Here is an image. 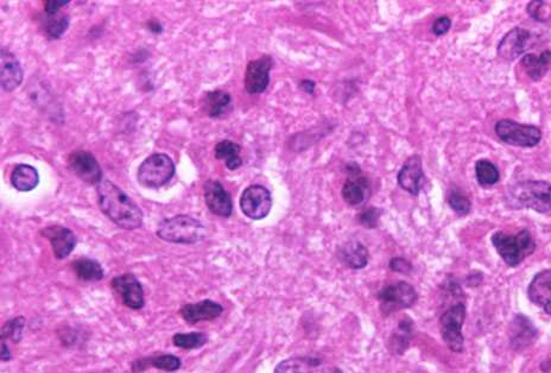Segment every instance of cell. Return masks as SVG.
<instances>
[{
	"label": "cell",
	"instance_id": "cell-1",
	"mask_svg": "<svg viewBox=\"0 0 551 373\" xmlns=\"http://www.w3.org/2000/svg\"><path fill=\"white\" fill-rule=\"evenodd\" d=\"M98 202L103 213L120 229H137L143 225L141 208L113 182L103 180L98 185Z\"/></svg>",
	"mask_w": 551,
	"mask_h": 373
},
{
	"label": "cell",
	"instance_id": "cell-2",
	"mask_svg": "<svg viewBox=\"0 0 551 373\" xmlns=\"http://www.w3.org/2000/svg\"><path fill=\"white\" fill-rule=\"evenodd\" d=\"M507 206L514 210H533L544 214L551 211V183L528 180L510 185L505 195Z\"/></svg>",
	"mask_w": 551,
	"mask_h": 373
},
{
	"label": "cell",
	"instance_id": "cell-3",
	"mask_svg": "<svg viewBox=\"0 0 551 373\" xmlns=\"http://www.w3.org/2000/svg\"><path fill=\"white\" fill-rule=\"evenodd\" d=\"M492 244L498 255L511 268L521 265L536 251V241L529 229H522L517 234L498 231L492 236Z\"/></svg>",
	"mask_w": 551,
	"mask_h": 373
},
{
	"label": "cell",
	"instance_id": "cell-4",
	"mask_svg": "<svg viewBox=\"0 0 551 373\" xmlns=\"http://www.w3.org/2000/svg\"><path fill=\"white\" fill-rule=\"evenodd\" d=\"M157 236L162 241L174 244H197L207 236L206 226L189 215H176L164 219L157 229Z\"/></svg>",
	"mask_w": 551,
	"mask_h": 373
},
{
	"label": "cell",
	"instance_id": "cell-5",
	"mask_svg": "<svg viewBox=\"0 0 551 373\" xmlns=\"http://www.w3.org/2000/svg\"><path fill=\"white\" fill-rule=\"evenodd\" d=\"M175 168L173 159L162 152L152 154L143 161L138 168L137 178L139 183L148 188H161L174 178Z\"/></svg>",
	"mask_w": 551,
	"mask_h": 373
},
{
	"label": "cell",
	"instance_id": "cell-6",
	"mask_svg": "<svg viewBox=\"0 0 551 373\" xmlns=\"http://www.w3.org/2000/svg\"><path fill=\"white\" fill-rule=\"evenodd\" d=\"M497 136L500 141L518 147V148H535L542 141L540 127L529 124H521L511 119H501L494 126Z\"/></svg>",
	"mask_w": 551,
	"mask_h": 373
},
{
	"label": "cell",
	"instance_id": "cell-7",
	"mask_svg": "<svg viewBox=\"0 0 551 373\" xmlns=\"http://www.w3.org/2000/svg\"><path fill=\"white\" fill-rule=\"evenodd\" d=\"M466 319V307L463 303H456L444 311L440 318L441 335L451 351H463L465 338L463 326Z\"/></svg>",
	"mask_w": 551,
	"mask_h": 373
},
{
	"label": "cell",
	"instance_id": "cell-8",
	"mask_svg": "<svg viewBox=\"0 0 551 373\" xmlns=\"http://www.w3.org/2000/svg\"><path fill=\"white\" fill-rule=\"evenodd\" d=\"M381 311L388 315L393 311H402L414 306L417 301V292L407 282H398L396 285L385 287L379 295Z\"/></svg>",
	"mask_w": 551,
	"mask_h": 373
},
{
	"label": "cell",
	"instance_id": "cell-9",
	"mask_svg": "<svg viewBox=\"0 0 551 373\" xmlns=\"http://www.w3.org/2000/svg\"><path fill=\"white\" fill-rule=\"evenodd\" d=\"M272 207V197L263 185H250L240 197V208L248 218L262 220L267 218Z\"/></svg>",
	"mask_w": 551,
	"mask_h": 373
},
{
	"label": "cell",
	"instance_id": "cell-10",
	"mask_svg": "<svg viewBox=\"0 0 551 373\" xmlns=\"http://www.w3.org/2000/svg\"><path fill=\"white\" fill-rule=\"evenodd\" d=\"M272 66L274 59L269 55L248 62L245 71V89L248 94H262L267 91L270 84Z\"/></svg>",
	"mask_w": 551,
	"mask_h": 373
},
{
	"label": "cell",
	"instance_id": "cell-11",
	"mask_svg": "<svg viewBox=\"0 0 551 373\" xmlns=\"http://www.w3.org/2000/svg\"><path fill=\"white\" fill-rule=\"evenodd\" d=\"M68 164L71 171L88 185H99L103 181L100 164L92 152L83 150L71 152L68 157Z\"/></svg>",
	"mask_w": 551,
	"mask_h": 373
},
{
	"label": "cell",
	"instance_id": "cell-12",
	"mask_svg": "<svg viewBox=\"0 0 551 373\" xmlns=\"http://www.w3.org/2000/svg\"><path fill=\"white\" fill-rule=\"evenodd\" d=\"M112 288L118 292L126 307L141 309L144 307V290L141 282L132 274H124L112 280Z\"/></svg>",
	"mask_w": 551,
	"mask_h": 373
},
{
	"label": "cell",
	"instance_id": "cell-13",
	"mask_svg": "<svg viewBox=\"0 0 551 373\" xmlns=\"http://www.w3.org/2000/svg\"><path fill=\"white\" fill-rule=\"evenodd\" d=\"M531 38L533 35L529 30L516 26L514 29H511L499 42L497 48L498 56L505 61L517 59L526 52Z\"/></svg>",
	"mask_w": 551,
	"mask_h": 373
},
{
	"label": "cell",
	"instance_id": "cell-14",
	"mask_svg": "<svg viewBox=\"0 0 551 373\" xmlns=\"http://www.w3.org/2000/svg\"><path fill=\"white\" fill-rule=\"evenodd\" d=\"M204 200L208 210L213 214L222 218H228L233 212V203L231 199L230 193L227 192L224 185L215 180H209L204 185Z\"/></svg>",
	"mask_w": 551,
	"mask_h": 373
},
{
	"label": "cell",
	"instance_id": "cell-15",
	"mask_svg": "<svg viewBox=\"0 0 551 373\" xmlns=\"http://www.w3.org/2000/svg\"><path fill=\"white\" fill-rule=\"evenodd\" d=\"M538 331L528 316L517 314L509 326V339L512 348L522 351L536 341Z\"/></svg>",
	"mask_w": 551,
	"mask_h": 373
},
{
	"label": "cell",
	"instance_id": "cell-16",
	"mask_svg": "<svg viewBox=\"0 0 551 373\" xmlns=\"http://www.w3.org/2000/svg\"><path fill=\"white\" fill-rule=\"evenodd\" d=\"M24 73L17 56L8 49L0 52V85L5 92H13L22 85Z\"/></svg>",
	"mask_w": 551,
	"mask_h": 373
},
{
	"label": "cell",
	"instance_id": "cell-17",
	"mask_svg": "<svg viewBox=\"0 0 551 373\" xmlns=\"http://www.w3.org/2000/svg\"><path fill=\"white\" fill-rule=\"evenodd\" d=\"M397 180L400 188L410 193L411 195H418L424 185L422 159L418 155L409 157L398 173Z\"/></svg>",
	"mask_w": 551,
	"mask_h": 373
},
{
	"label": "cell",
	"instance_id": "cell-18",
	"mask_svg": "<svg viewBox=\"0 0 551 373\" xmlns=\"http://www.w3.org/2000/svg\"><path fill=\"white\" fill-rule=\"evenodd\" d=\"M41 234L45 236L50 244L56 259L67 258L76 246V236L71 229L63 226H48L42 229Z\"/></svg>",
	"mask_w": 551,
	"mask_h": 373
},
{
	"label": "cell",
	"instance_id": "cell-19",
	"mask_svg": "<svg viewBox=\"0 0 551 373\" xmlns=\"http://www.w3.org/2000/svg\"><path fill=\"white\" fill-rule=\"evenodd\" d=\"M528 297L530 302L551 315V269L543 270L535 275L528 287Z\"/></svg>",
	"mask_w": 551,
	"mask_h": 373
},
{
	"label": "cell",
	"instance_id": "cell-20",
	"mask_svg": "<svg viewBox=\"0 0 551 373\" xmlns=\"http://www.w3.org/2000/svg\"><path fill=\"white\" fill-rule=\"evenodd\" d=\"M222 311L224 307L221 304L211 299H204L201 302L185 304L180 311V314L185 322L194 325L197 322L211 321L219 318L222 314Z\"/></svg>",
	"mask_w": 551,
	"mask_h": 373
},
{
	"label": "cell",
	"instance_id": "cell-21",
	"mask_svg": "<svg viewBox=\"0 0 551 373\" xmlns=\"http://www.w3.org/2000/svg\"><path fill=\"white\" fill-rule=\"evenodd\" d=\"M521 66L533 81H540L551 68V52L544 50L540 55L526 54L521 61Z\"/></svg>",
	"mask_w": 551,
	"mask_h": 373
},
{
	"label": "cell",
	"instance_id": "cell-22",
	"mask_svg": "<svg viewBox=\"0 0 551 373\" xmlns=\"http://www.w3.org/2000/svg\"><path fill=\"white\" fill-rule=\"evenodd\" d=\"M339 258L351 269H363L369 263V251L359 241H349L339 250Z\"/></svg>",
	"mask_w": 551,
	"mask_h": 373
},
{
	"label": "cell",
	"instance_id": "cell-23",
	"mask_svg": "<svg viewBox=\"0 0 551 373\" xmlns=\"http://www.w3.org/2000/svg\"><path fill=\"white\" fill-rule=\"evenodd\" d=\"M40 183V175L36 168L29 164H18L12 171L11 185L18 192H31Z\"/></svg>",
	"mask_w": 551,
	"mask_h": 373
},
{
	"label": "cell",
	"instance_id": "cell-24",
	"mask_svg": "<svg viewBox=\"0 0 551 373\" xmlns=\"http://www.w3.org/2000/svg\"><path fill=\"white\" fill-rule=\"evenodd\" d=\"M232 104V96L230 93L216 89L208 92L204 98V108L211 118H220L228 111Z\"/></svg>",
	"mask_w": 551,
	"mask_h": 373
},
{
	"label": "cell",
	"instance_id": "cell-25",
	"mask_svg": "<svg viewBox=\"0 0 551 373\" xmlns=\"http://www.w3.org/2000/svg\"><path fill=\"white\" fill-rule=\"evenodd\" d=\"M181 359L178 358L176 355H164L158 357H152V358L139 359L137 362L132 364V371L134 372H141L148 367H156V369H163L167 372H174L181 367Z\"/></svg>",
	"mask_w": 551,
	"mask_h": 373
},
{
	"label": "cell",
	"instance_id": "cell-26",
	"mask_svg": "<svg viewBox=\"0 0 551 373\" xmlns=\"http://www.w3.org/2000/svg\"><path fill=\"white\" fill-rule=\"evenodd\" d=\"M321 360L311 357L290 358L278 364L274 373H316Z\"/></svg>",
	"mask_w": 551,
	"mask_h": 373
},
{
	"label": "cell",
	"instance_id": "cell-27",
	"mask_svg": "<svg viewBox=\"0 0 551 373\" xmlns=\"http://www.w3.org/2000/svg\"><path fill=\"white\" fill-rule=\"evenodd\" d=\"M240 145L232 141L219 142L215 145V159L225 161L226 166L230 171H237L238 168L243 166V159L240 157Z\"/></svg>",
	"mask_w": 551,
	"mask_h": 373
},
{
	"label": "cell",
	"instance_id": "cell-28",
	"mask_svg": "<svg viewBox=\"0 0 551 373\" xmlns=\"http://www.w3.org/2000/svg\"><path fill=\"white\" fill-rule=\"evenodd\" d=\"M370 192L366 178H351L344 182L342 187V197L344 202L351 206H359L366 200L367 193Z\"/></svg>",
	"mask_w": 551,
	"mask_h": 373
},
{
	"label": "cell",
	"instance_id": "cell-29",
	"mask_svg": "<svg viewBox=\"0 0 551 373\" xmlns=\"http://www.w3.org/2000/svg\"><path fill=\"white\" fill-rule=\"evenodd\" d=\"M73 269L80 280L85 282L100 281L104 277V270L94 259L80 258L73 263Z\"/></svg>",
	"mask_w": 551,
	"mask_h": 373
},
{
	"label": "cell",
	"instance_id": "cell-30",
	"mask_svg": "<svg viewBox=\"0 0 551 373\" xmlns=\"http://www.w3.org/2000/svg\"><path fill=\"white\" fill-rule=\"evenodd\" d=\"M475 176L481 187H491L499 182L500 171L498 166L489 159H479L475 163Z\"/></svg>",
	"mask_w": 551,
	"mask_h": 373
},
{
	"label": "cell",
	"instance_id": "cell-31",
	"mask_svg": "<svg viewBox=\"0 0 551 373\" xmlns=\"http://www.w3.org/2000/svg\"><path fill=\"white\" fill-rule=\"evenodd\" d=\"M71 24L69 16L62 15L59 17L55 16H47V18L42 19L41 26L43 33L50 40H59L66 33Z\"/></svg>",
	"mask_w": 551,
	"mask_h": 373
},
{
	"label": "cell",
	"instance_id": "cell-32",
	"mask_svg": "<svg viewBox=\"0 0 551 373\" xmlns=\"http://www.w3.org/2000/svg\"><path fill=\"white\" fill-rule=\"evenodd\" d=\"M207 340V335L204 333H178L173 338L175 346L183 350L202 348Z\"/></svg>",
	"mask_w": 551,
	"mask_h": 373
},
{
	"label": "cell",
	"instance_id": "cell-33",
	"mask_svg": "<svg viewBox=\"0 0 551 373\" xmlns=\"http://www.w3.org/2000/svg\"><path fill=\"white\" fill-rule=\"evenodd\" d=\"M411 335H412V322L410 320H405L400 323V327L395 333V338H393V348L395 353L402 355L405 352L409 343H410Z\"/></svg>",
	"mask_w": 551,
	"mask_h": 373
},
{
	"label": "cell",
	"instance_id": "cell-34",
	"mask_svg": "<svg viewBox=\"0 0 551 373\" xmlns=\"http://www.w3.org/2000/svg\"><path fill=\"white\" fill-rule=\"evenodd\" d=\"M24 326H25V319L16 318L11 321H8L6 325L3 327V332H1V339H10L13 343H18L22 340L23 331H24Z\"/></svg>",
	"mask_w": 551,
	"mask_h": 373
},
{
	"label": "cell",
	"instance_id": "cell-35",
	"mask_svg": "<svg viewBox=\"0 0 551 373\" xmlns=\"http://www.w3.org/2000/svg\"><path fill=\"white\" fill-rule=\"evenodd\" d=\"M448 203L451 210L459 215H467L472 208V202L465 194L458 190H453L448 196Z\"/></svg>",
	"mask_w": 551,
	"mask_h": 373
},
{
	"label": "cell",
	"instance_id": "cell-36",
	"mask_svg": "<svg viewBox=\"0 0 551 373\" xmlns=\"http://www.w3.org/2000/svg\"><path fill=\"white\" fill-rule=\"evenodd\" d=\"M545 8H547V1L533 0L526 6V11L529 13L530 17L537 21V22L545 23L547 18H549V15L545 12Z\"/></svg>",
	"mask_w": 551,
	"mask_h": 373
},
{
	"label": "cell",
	"instance_id": "cell-37",
	"mask_svg": "<svg viewBox=\"0 0 551 373\" xmlns=\"http://www.w3.org/2000/svg\"><path fill=\"white\" fill-rule=\"evenodd\" d=\"M381 214V212L378 208H367L360 214V224L367 227V229H374V227H377Z\"/></svg>",
	"mask_w": 551,
	"mask_h": 373
},
{
	"label": "cell",
	"instance_id": "cell-38",
	"mask_svg": "<svg viewBox=\"0 0 551 373\" xmlns=\"http://www.w3.org/2000/svg\"><path fill=\"white\" fill-rule=\"evenodd\" d=\"M451 18L447 17V16H442V17H439V18L434 22L433 33H435L436 36H442V35H446V33L451 30Z\"/></svg>",
	"mask_w": 551,
	"mask_h": 373
},
{
	"label": "cell",
	"instance_id": "cell-39",
	"mask_svg": "<svg viewBox=\"0 0 551 373\" xmlns=\"http://www.w3.org/2000/svg\"><path fill=\"white\" fill-rule=\"evenodd\" d=\"M69 0H48L45 1V12L47 16H56V13L69 5Z\"/></svg>",
	"mask_w": 551,
	"mask_h": 373
},
{
	"label": "cell",
	"instance_id": "cell-40",
	"mask_svg": "<svg viewBox=\"0 0 551 373\" xmlns=\"http://www.w3.org/2000/svg\"><path fill=\"white\" fill-rule=\"evenodd\" d=\"M390 269L393 270V271H396V272H400V274H410L412 266H411V263L407 260V259L396 257V258L391 259Z\"/></svg>",
	"mask_w": 551,
	"mask_h": 373
},
{
	"label": "cell",
	"instance_id": "cell-41",
	"mask_svg": "<svg viewBox=\"0 0 551 373\" xmlns=\"http://www.w3.org/2000/svg\"><path fill=\"white\" fill-rule=\"evenodd\" d=\"M146 29L150 31V33H163V25L161 24V23L158 22V21H156V19H150V21H148L146 22Z\"/></svg>",
	"mask_w": 551,
	"mask_h": 373
},
{
	"label": "cell",
	"instance_id": "cell-42",
	"mask_svg": "<svg viewBox=\"0 0 551 373\" xmlns=\"http://www.w3.org/2000/svg\"><path fill=\"white\" fill-rule=\"evenodd\" d=\"M301 88L303 89L304 92H307L308 94H313L315 89V82L311 80H303L301 82Z\"/></svg>",
	"mask_w": 551,
	"mask_h": 373
},
{
	"label": "cell",
	"instance_id": "cell-43",
	"mask_svg": "<svg viewBox=\"0 0 551 373\" xmlns=\"http://www.w3.org/2000/svg\"><path fill=\"white\" fill-rule=\"evenodd\" d=\"M1 359H3V362H8L11 359V352L8 350V345L5 344L4 340L1 345Z\"/></svg>",
	"mask_w": 551,
	"mask_h": 373
},
{
	"label": "cell",
	"instance_id": "cell-44",
	"mask_svg": "<svg viewBox=\"0 0 551 373\" xmlns=\"http://www.w3.org/2000/svg\"><path fill=\"white\" fill-rule=\"evenodd\" d=\"M328 373H330V372H328ZM333 373H341V372H340V371H339V369H333Z\"/></svg>",
	"mask_w": 551,
	"mask_h": 373
}]
</instances>
